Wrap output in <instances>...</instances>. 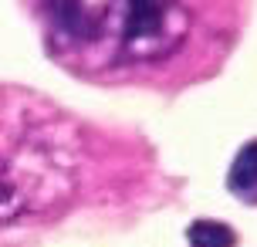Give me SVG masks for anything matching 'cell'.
Returning a JSON list of instances; mask_svg holds the SVG:
<instances>
[{
	"label": "cell",
	"instance_id": "cell-1",
	"mask_svg": "<svg viewBox=\"0 0 257 247\" xmlns=\"http://www.w3.org/2000/svg\"><path fill=\"white\" fill-rule=\"evenodd\" d=\"M54 44L91 65H136L166 58L186 41L183 0H44Z\"/></svg>",
	"mask_w": 257,
	"mask_h": 247
},
{
	"label": "cell",
	"instance_id": "cell-3",
	"mask_svg": "<svg viewBox=\"0 0 257 247\" xmlns=\"http://www.w3.org/2000/svg\"><path fill=\"white\" fill-rule=\"evenodd\" d=\"M227 183H230V190L240 196V200L257 203V143L240 149V156L233 159V166H230Z\"/></svg>",
	"mask_w": 257,
	"mask_h": 247
},
{
	"label": "cell",
	"instance_id": "cell-2",
	"mask_svg": "<svg viewBox=\"0 0 257 247\" xmlns=\"http://www.w3.org/2000/svg\"><path fill=\"white\" fill-rule=\"evenodd\" d=\"M61 146L51 118L0 102V220L48 200L61 180Z\"/></svg>",
	"mask_w": 257,
	"mask_h": 247
},
{
	"label": "cell",
	"instance_id": "cell-4",
	"mask_svg": "<svg viewBox=\"0 0 257 247\" xmlns=\"http://www.w3.org/2000/svg\"><path fill=\"white\" fill-rule=\"evenodd\" d=\"M190 247H237V234L220 220H196L190 227Z\"/></svg>",
	"mask_w": 257,
	"mask_h": 247
}]
</instances>
